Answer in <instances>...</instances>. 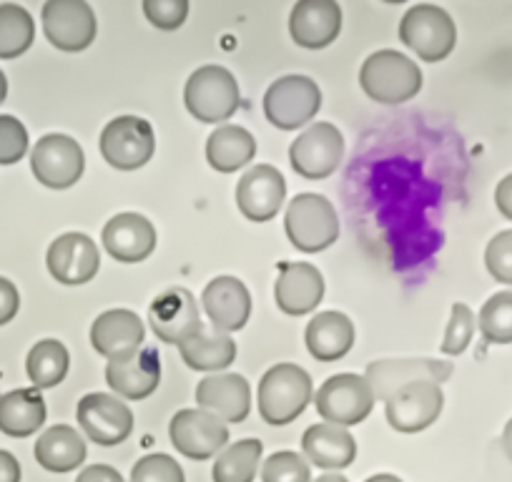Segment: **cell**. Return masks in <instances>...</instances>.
Returning a JSON list of instances; mask_svg holds the SVG:
<instances>
[{"label":"cell","instance_id":"6da1fadb","mask_svg":"<svg viewBox=\"0 0 512 482\" xmlns=\"http://www.w3.org/2000/svg\"><path fill=\"white\" fill-rule=\"evenodd\" d=\"M359 86L372 101L397 106L415 98L422 88V71L412 58L397 51H377L362 63Z\"/></svg>","mask_w":512,"mask_h":482},{"label":"cell","instance_id":"7a4b0ae2","mask_svg":"<svg viewBox=\"0 0 512 482\" xmlns=\"http://www.w3.org/2000/svg\"><path fill=\"white\" fill-rule=\"evenodd\" d=\"M312 377L299 365L272 367L259 382V415L269 425H289L312 402Z\"/></svg>","mask_w":512,"mask_h":482},{"label":"cell","instance_id":"3957f363","mask_svg":"<svg viewBox=\"0 0 512 482\" xmlns=\"http://www.w3.org/2000/svg\"><path fill=\"white\" fill-rule=\"evenodd\" d=\"M287 236L299 252L317 254L329 249L339 236L337 209L322 194H299L284 216Z\"/></svg>","mask_w":512,"mask_h":482},{"label":"cell","instance_id":"277c9868","mask_svg":"<svg viewBox=\"0 0 512 482\" xmlns=\"http://www.w3.org/2000/svg\"><path fill=\"white\" fill-rule=\"evenodd\" d=\"M184 101L191 116L201 124H219L239 108V83L224 66H201L186 81Z\"/></svg>","mask_w":512,"mask_h":482},{"label":"cell","instance_id":"5b68a950","mask_svg":"<svg viewBox=\"0 0 512 482\" xmlns=\"http://www.w3.org/2000/svg\"><path fill=\"white\" fill-rule=\"evenodd\" d=\"M400 41L415 51L422 61H445L457 43V28L450 13L440 6L420 3L410 8L400 23Z\"/></svg>","mask_w":512,"mask_h":482},{"label":"cell","instance_id":"8992f818","mask_svg":"<svg viewBox=\"0 0 512 482\" xmlns=\"http://www.w3.org/2000/svg\"><path fill=\"white\" fill-rule=\"evenodd\" d=\"M319 108H322V91L309 76L279 78L264 96V113L282 131H294L309 124Z\"/></svg>","mask_w":512,"mask_h":482},{"label":"cell","instance_id":"52a82bcc","mask_svg":"<svg viewBox=\"0 0 512 482\" xmlns=\"http://www.w3.org/2000/svg\"><path fill=\"white\" fill-rule=\"evenodd\" d=\"M314 405H317V412L329 425L352 427L369 417L374 407V392L364 377L344 372V375L329 377L319 387Z\"/></svg>","mask_w":512,"mask_h":482},{"label":"cell","instance_id":"ba28073f","mask_svg":"<svg viewBox=\"0 0 512 482\" xmlns=\"http://www.w3.org/2000/svg\"><path fill=\"white\" fill-rule=\"evenodd\" d=\"M156 151L154 129L146 118L118 116L101 134V154L113 169L136 171L151 161Z\"/></svg>","mask_w":512,"mask_h":482},{"label":"cell","instance_id":"9c48e42d","mask_svg":"<svg viewBox=\"0 0 512 482\" xmlns=\"http://www.w3.org/2000/svg\"><path fill=\"white\" fill-rule=\"evenodd\" d=\"M43 31L58 51H86L96 41V13L86 0H48L43 6Z\"/></svg>","mask_w":512,"mask_h":482},{"label":"cell","instance_id":"30bf717a","mask_svg":"<svg viewBox=\"0 0 512 482\" xmlns=\"http://www.w3.org/2000/svg\"><path fill=\"white\" fill-rule=\"evenodd\" d=\"M78 425L96 445H121L134 432V412L126 402L106 392H91L78 402Z\"/></svg>","mask_w":512,"mask_h":482},{"label":"cell","instance_id":"8fae6325","mask_svg":"<svg viewBox=\"0 0 512 482\" xmlns=\"http://www.w3.org/2000/svg\"><path fill=\"white\" fill-rule=\"evenodd\" d=\"M442 407H445L442 387L430 380L410 382L384 402L387 422L397 432H407V435L427 430L442 415Z\"/></svg>","mask_w":512,"mask_h":482},{"label":"cell","instance_id":"7c38bea8","mask_svg":"<svg viewBox=\"0 0 512 482\" xmlns=\"http://www.w3.org/2000/svg\"><path fill=\"white\" fill-rule=\"evenodd\" d=\"M344 156V139L337 126L314 124L297 136V141L289 149L292 169L304 179H327L337 171Z\"/></svg>","mask_w":512,"mask_h":482},{"label":"cell","instance_id":"4fadbf2b","mask_svg":"<svg viewBox=\"0 0 512 482\" xmlns=\"http://www.w3.org/2000/svg\"><path fill=\"white\" fill-rule=\"evenodd\" d=\"M31 169L36 179L48 189H68L83 176L86 156L71 136L48 134L33 149Z\"/></svg>","mask_w":512,"mask_h":482},{"label":"cell","instance_id":"5bb4252c","mask_svg":"<svg viewBox=\"0 0 512 482\" xmlns=\"http://www.w3.org/2000/svg\"><path fill=\"white\" fill-rule=\"evenodd\" d=\"M169 437L189 460H209L229 442V427L206 410H181L171 417Z\"/></svg>","mask_w":512,"mask_h":482},{"label":"cell","instance_id":"9a60e30c","mask_svg":"<svg viewBox=\"0 0 512 482\" xmlns=\"http://www.w3.org/2000/svg\"><path fill=\"white\" fill-rule=\"evenodd\" d=\"M455 372L452 362H440V359H379L372 362L364 372V380L372 387L377 400H390L400 387L410 382L430 380L442 385Z\"/></svg>","mask_w":512,"mask_h":482},{"label":"cell","instance_id":"2e32d148","mask_svg":"<svg viewBox=\"0 0 512 482\" xmlns=\"http://www.w3.org/2000/svg\"><path fill=\"white\" fill-rule=\"evenodd\" d=\"M46 264L56 282L78 287L96 277L101 269V254L91 236L81 234V231H68L48 247Z\"/></svg>","mask_w":512,"mask_h":482},{"label":"cell","instance_id":"e0dca14e","mask_svg":"<svg viewBox=\"0 0 512 482\" xmlns=\"http://www.w3.org/2000/svg\"><path fill=\"white\" fill-rule=\"evenodd\" d=\"M159 380L161 362L154 347H141L123 357L108 359L106 382L123 400H146L156 392Z\"/></svg>","mask_w":512,"mask_h":482},{"label":"cell","instance_id":"ac0fdd59","mask_svg":"<svg viewBox=\"0 0 512 482\" xmlns=\"http://www.w3.org/2000/svg\"><path fill=\"white\" fill-rule=\"evenodd\" d=\"M287 196V181L279 174L274 166H254L241 176L239 186H236V204L239 211L249 221H262L274 219L279 214Z\"/></svg>","mask_w":512,"mask_h":482},{"label":"cell","instance_id":"d6986e66","mask_svg":"<svg viewBox=\"0 0 512 482\" xmlns=\"http://www.w3.org/2000/svg\"><path fill=\"white\" fill-rule=\"evenodd\" d=\"M149 322L161 342L181 344L201 329L199 307L189 289L174 287L154 299L149 309Z\"/></svg>","mask_w":512,"mask_h":482},{"label":"cell","instance_id":"ffe728a7","mask_svg":"<svg viewBox=\"0 0 512 482\" xmlns=\"http://www.w3.org/2000/svg\"><path fill=\"white\" fill-rule=\"evenodd\" d=\"M103 247L116 262H144L156 249V229L144 214L123 211L103 226Z\"/></svg>","mask_w":512,"mask_h":482},{"label":"cell","instance_id":"44dd1931","mask_svg":"<svg viewBox=\"0 0 512 482\" xmlns=\"http://www.w3.org/2000/svg\"><path fill=\"white\" fill-rule=\"evenodd\" d=\"M342 31V8L334 0H299L289 16V33L302 48H327Z\"/></svg>","mask_w":512,"mask_h":482},{"label":"cell","instance_id":"7402d4cb","mask_svg":"<svg viewBox=\"0 0 512 482\" xmlns=\"http://www.w3.org/2000/svg\"><path fill=\"white\" fill-rule=\"evenodd\" d=\"M211 327L219 332H239L251 317V294L246 284L236 277H216L206 284L201 294Z\"/></svg>","mask_w":512,"mask_h":482},{"label":"cell","instance_id":"603a6c76","mask_svg":"<svg viewBox=\"0 0 512 482\" xmlns=\"http://www.w3.org/2000/svg\"><path fill=\"white\" fill-rule=\"evenodd\" d=\"M274 297H277V307L284 314L302 317V314L314 312L324 297L322 272L304 262L282 264L277 284H274Z\"/></svg>","mask_w":512,"mask_h":482},{"label":"cell","instance_id":"cb8c5ba5","mask_svg":"<svg viewBox=\"0 0 512 482\" xmlns=\"http://www.w3.org/2000/svg\"><path fill=\"white\" fill-rule=\"evenodd\" d=\"M196 405L219 420L239 425L249 417L251 387L241 375H211L196 387Z\"/></svg>","mask_w":512,"mask_h":482},{"label":"cell","instance_id":"d4e9b609","mask_svg":"<svg viewBox=\"0 0 512 482\" xmlns=\"http://www.w3.org/2000/svg\"><path fill=\"white\" fill-rule=\"evenodd\" d=\"M146 337L144 322L131 309H108L91 324V344L101 357L116 359L141 349Z\"/></svg>","mask_w":512,"mask_h":482},{"label":"cell","instance_id":"484cf974","mask_svg":"<svg viewBox=\"0 0 512 482\" xmlns=\"http://www.w3.org/2000/svg\"><path fill=\"white\" fill-rule=\"evenodd\" d=\"M302 452L307 462L322 470H344L357 457V442L349 435L347 427L319 422L304 432Z\"/></svg>","mask_w":512,"mask_h":482},{"label":"cell","instance_id":"4316f807","mask_svg":"<svg viewBox=\"0 0 512 482\" xmlns=\"http://www.w3.org/2000/svg\"><path fill=\"white\" fill-rule=\"evenodd\" d=\"M354 324L342 312H322L307 324V349L317 362H337L352 349Z\"/></svg>","mask_w":512,"mask_h":482},{"label":"cell","instance_id":"83f0119b","mask_svg":"<svg viewBox=\"0 0 512 482\" xmlns=\"http://www.w3.org/2000/svg\"><path fill=\"white\" fill-rule=\"evenodd\" d=\"M181 359L191 370L199 372H216L226 370L236 359V342L226 332H219L216 327H204L196 334H191L186 342L179 344Z\"/></svg>","mask_w":512,"mask_h":482},{"label":"cell","instance_id":"f1b7e54d","mask_svg":"<svg viewBox=\"0 0 512 482\" xmlns=\"http://www.w3.org/2000/svg\"><path fill=\"white\" fill-rule=\"evenodd\" d=\"M46 422V400L36 387L13 390L0 397V432L8 437H31Z\"/></svg>","mask_w":512,"mask_h":482},{"label":"cell","instance_id":"f546056e","mask_svg":"<svg viewBox=\"0 0 512 482\" xmlns=\"http://www.w3.org/2000/svg\"><path fill=\"white\" fill-rule=\"evenodd\" d=\"M36 460L48 472H71L86 462V442L73 427L56 425L38 437Z\"/></svg>","mask_w":512,"mask_h":482},{"label":"cell","instance_id":"4dcf8cb0","mask_svg":"<svg viewBox=\"0 0 512 482\" xmlns=\"http://www.w3.org/2000/svg\"><path fill=\"white\" fill-rule=\"evenodd\" d=\"M256 156V141L241 126H219L214 134L206 141V159H209L211 169L221 171V174H231L236 169H244L251 159Z\"/></svg>","mask_w":512,"mask_h":482},{"label":"cell","instance_id":"1f68e13d","mask_svg":"<svg viewBox=\"0 0 512 482\" xmlns=\"http://www.w3.org/2000/svg\"><path fill=\"white\" fill-rule=\"evenodd\" d=\"M68 365H71L68 349L58 339H41V342H36V347L28 352L26 359L28 377H31L36 390H48V387L61 385L68 375Z\"/></svg>","mask_w":512,"mask_h":482},{"label":"cell","instance_id":"d6a6232c","mask_svg":"<svg viewBox=\"0 0 512 482\" xmlns=\"http://www.w3.org/2000/svg\"><path fill=\"white\" fill-rule=\"evenodd\" d=\"M264 445L254 437L239 440L226 447L224 455L214 462V482H254Z\"/></svg>","mask_w":512,"mask_h":482},{"label":"cell","instance_id":"836d02e7","mask_svg":"<svg viewBox=\"0 0 512 482\" xmlns=\"http://www.w3.org/2000/svg\"><path fill=\"white\" fill-rule=\"evenodd\" d=\"M36 23L31 13L16 3L0 6V58H18L33 46Z\"/></svg>","mask_w":512,"mask_h":482},{"label":"cell","instance_id":"e575fe53","mask_svg":"<svg viewBox=\"0 0 512 482\" xmlns=\"http://www.w3.org/2000/svg\"><path fill=\"white\" fill-rule=\"evenodd\" d=\"M477 327L490 344H512V292L492 294L482 304Z\"/></svg>","mask_w":512,"mask_h":482},{"label":"cell","instance_id":"d590c367","mask_svg":"<svg viewBox=\"0 0 512 482\" xmlns=\"http://www.w3.org/2000/svg\"><path fill=\"white\" fill-rule=\"evenodd\" d=\"M262 482H312L307 457L292 450L274 452L262 465Z\"/></svg>","mask_w":512,"mask_h":482},{"label":"cell","instance_id":"8d00e7d4","mask_svg":"<svg viewBox=\"0 0 512 482\" xmlns=\"http://www.w3.org/2000/svg\"><path fill=\"white\" fill-rule=\"evenodd\" d=\"M131 482H186L179 462L164 452L141 457L131 470Z\"/></svg>","mask_w":512,"mask_h":482},{"label":"cell","instance_id":"74e56055","mask_svg":"<svg viewBox=\"0 0 512 482\" xmlns=\"http://www.w3.org/2000/svg\"><path fill=\"white\" fill-rule=\"evenodd\" d=\"M472 334H475V314H472V309L462 302L452 304L445 342L440 347L442 354H450V357L462 354L467 349V344L472 342Z\"/></svg>","mask_w":512,"mask_h":482},{"label":"cell","instance_id":"f35d334b","mask_svg":"<svg viewBox=\"0 0 512 482\" xmlns=\"http://www.w3.org/2000/svg\"><path fill=\"white\" fill-rule=\"evenodd\" d=\"M28 131L16 116H0V166H11L26 156Z\"/></svg>","mask_w":512,"mask_h":482},{"label":"cell","instance_id":"ab89813d","mask_svg":"<svg viewBox=\"0 0 512 482\" xmlns=\"http://www.w3.org/2000/svg\"><path fill=\"white\" fill-rule=\"evenodd\" d=\"M485 267L495 282L512 284V229L492 236L485 249Z\"/></svg>","mask_w":512,"mask_h":482},{"label":"cell","instance_id":"60d3db41","mask_svg":"<svg viewBox=\"0 0 512 482\" xmlns=\"http://www.w3.org/2000/svg\"><path fill=\"white\" fill-rule=\"evenodd\" d=\"M144 13L151 26L161 31H176L189 16V0H144Z\"/></svg>","mask_w":512,"mask_h":482},{"label":"cell","instance_id":"b9f144b4","mask_svg":"<svg viewBox=\"0 0 512 482\" xmlns=\"http://www.w3.org/2000/svg\"><path fill=\"white\" fill-rule=\"evenodd\" d=\"M18 307H21V294H18L16 284L0 277V324L11 322L18 314Z\"/></svg>","mask_w":512,"mask_h":482},{"label":"cell","instance_id":"7bdbcfd3","mask_svg":"<svg viewBox=\"0 0 512 482\" xmlns=\"http://www.w3.org/2000/svg\"><path fill=\"white\" fill-rule=\"evenodd\" d=\"M76 482H123L121 472L108 465H91L76 477Z\"/></svg>","mask_w":512,"mask_h":482},{"label":"cell","instance_id":"ee69618b","mask_svg":"<svg viewBox=\"0 0 512 482\" xmlns=\"http://www.w3.org/2000/svg\"><path fill=\"white\" fill-rule=\"evenodd\" d=\"M495 204H497V209H500V214L505 216L507 221H512V174H507L505 179L497 184Z\"/></svg>","mask_w":512,"mask_h":482},{"label":"cell","instance_id":"f6af8a7d","mask_svg":"<svg viewBox=\"0 0 512 482\" xmlns=\"http://www.w3.org/2000/svg\"><path fill=\"white\" fill-rule=\"evenodd\" d=\"M0 482H21V465L6 450H0Z\"/></svg>","mask_w":512,"mask_h":482},{"label":"cell","instance_id":"bcb514c9","mask_svg":"<svg viewBox=\"0 0 512 482\" xmlns=\"http://www.w3.org/2000/svg\"><path fill=\"white\" fill-rule=\"evenodd\" d=\"M502 450H505V455L510 457V462H512V417H510V422L505 425V430H502Z\"/></svg>","mask_w":512,"mask_h":482},{"label":"cell","instance_id":"7dc6e473","mask_svg":"<svg viewBox=\"0 0 512 482\" xmlns=\"http://www.w3.org/2000/svg\"><path fill=\"white\" fill-rule=\"evenodd\" d=\"M364 482H402V480L397 475H390V472H382V475H372Z\"/></svg>","mask_w":512,"mask_h":482},{"label":"cell","instance_id":"c3c4849f","mask_svg":"<svg viewBox=\"0 0 512 482\" xmlns=\"http://www.w3.org/2000/svg\"><path fill=\"white\" fill-rule=\"evenodd\" d=\"M317 482H349V480H347V477L337 475V472H329V475L317 477Z\"/></svg>","mask_w":512,"mask_h":482},{"label":"cell","instance_id":"681fc988","mask_svg":"<svg viewBox=\"0 0 512 482\" xmlns=\"http://www.w3.org/2000/svg\"><path fill=\"white\" fill-rule=\"evenodd\" d=\"M6 96H8V81H6V73L0 71V103L6 101Z\"/></svg>","mask_w":512,"mask_h":482}]
</instances>
